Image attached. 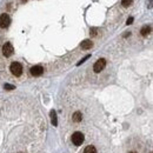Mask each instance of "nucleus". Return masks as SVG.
I'll return each instance as SVG.
<instances>
[{
  "label": "nucleus",
  "instance_id": "nucleus-1",
  "mask_svg": "<svg viewBox=\"0 0 153 153\" xmlns=\"http://www.w3.org/2000/svg\"><path fill=\"white\" fill-rule=\"evenodd\" d=\"M72 142L75 146H80L84 142V134L81 132H75L72 134Z\"/></svg>",
  "mask_w": 153,
  "mask_h": 153
},
{
  "label": "nucleus",
  "instance_id": "nucleus-2",
  "mask_svg": "<svg viewBox=\"0 0 153 153\" xmlns=\"http://www.w3.org/2000/svg\"><path fill=\"white\" fill-rule=\"evenodd\" d=\"M11 72H12L16 76L21 75V73H23V66H21V64H20V62H17V61L12 62V64H11Z\"/></svg>",
  "mask_w": 153,
  "mask_h": 153
},
{
  "label": "nucleus",
  "instance_id": "nucleus-3",
  "mask_svg": "<svg viewBox=\"0 0 153 153\" xmlns=\"http://www.w3.org/2000/svg\"><path fill=\"white\" fill-rule=\"evenodd\" d=\"M105 66H106V60H105V59H99V60L94 64L93 69H94L96 73H99V72H101V71L105 68Z\"/></svg>",
  "mask_w": 153,
  "mask_h": 153
},
{
  "label": "nucleus",
  "instance_id": "nucleus-4",
  "mask_svg": "<svg viewBox=\"0 0 153 153\" xmlns=\"http://www.w3.org/2000/svg\"><path fill=\"white\" fill-rule=\"evenodd\" d=\"M10 23H11V19L6 13L0 16V27L1 28H6L10 25Z\"/></svg>",
  "mask_w": 153,
  "mask_h": 153
},
{
  "label": "nucleus",
  "instance_id": "nucleus-5",
  "mask_svg": "<svg viewBox=\"0 0 153 153\" xmlns=\"http://www.w3.org/2000/svg\"><path fill=\"white\" fill-rule=\"evenodd\" d=\"M13 51H14V48H13L12 44H10V42H6L3 47V53L5 57H11L13 54Z\"/></svg>",
  "mask_w": 153,
  "mask_h": 153
},
{
  "label": "nucleus",
  "instance_id": "nucleus-6",
  "mask_svg": "<svg viewBox=\"0 0 153 153\" xmlns=\"http://www.w3.org/2000/svg\"><path fill=\"white\" fill-rule=\"evenodd\" d=\"M42 72H44V68H42L41 66H39V65L33 66V67L31 68V74L34 75V76H39V75H41Z\"/></svg>",
  "mask_w": 153,
  "mask_h": 153
},
{
  "label": "nucleus",
  "instance_id": "nucleus-7",
  "mask_svg": "<svg viewBox=\"0 0 153 153\" xmlns=\"http://www.w3.org/2000/svg\"><path fill=\"white\" fill-rule=\"evenodd\" d=\"M92 46H93V44H92L91 40H84V41L81 42V48H83V50H90Z\"/></svg>",
  "mask_w": 153,
  "mask_h": 153
},
{
  "label": "nucleus",
  "instance_id": "nucleus-8",
  "mask_svg": "<svg viewBox=\"0 0 153 153\" xmlns=\"http://www.w3.org/2000/svg\"><path fill=\"white\" fill-rule=\"evenodd\" d=\"M81 119H83V115H81V113H80V112H75V113L73 114V120H74L75 123H79V121H81Z\"/></svg>",
  "mask_w": 153,
  "mask_h": 153
},
{
  "label": "nucleus",
  "instance_id": "nucleus-9",
  "mask_svg": "<svg viewBox=\"0 0 153 153\" xmlns=\"http://www.w3.org/2000/svg\"><path fill=\"white\" fill-rule=\"evenodd\" d=\"M51 119H52V124L54 126H57L58 125V120H57V113H55V111L51 112Z\"/></svg>",
  "mask_w": 153,
  "mask_h": 153
},
{
  "label": "nucleus",
  "instance_id": "nucleus-10",
  "mask_svg": "<svg viewBox=\"0 0 153 153\" xmlns=\"http://www.w3.org/2000/svg\"><path fill=\"white\" fill-rule=\"evenodd\" d=\"M84 153H97V149H96V147H94V146L90 145V146H87V147L85 148Z\"/></svg>",
  "mask_w": 153,
  "mask_h": 153
},
{
  "label": "nucleus",
  "instance_id": "nucleus-11",
  "mask_svg": "<svg viewBox=\"0 0 153 153\" xmlns=\"http://www.w3.org/2000/svg\"><path fill=\"white\" fill-rule=\"evenodd\" d=\"M149 32H151V27H149V26H144V27L141 28V34H142L144 37L147 35Z\"/></svg>",
  "mask_w": 153,
  "mask_h": 153
},
{
  "label": "nucleus",
  "instance_id": "nucleus-12",
  "mask_svg": "<svg viewBox=\"0 0 153 153\" xmlns=\"http://www.w3.org/2000/svg\"><path fill=\"white\" fill-rule=\"evenodd\" d=\"M123 6H125V7H127V6H130L131 4H132V0H123Z\"/></svg>",
  "mask_w": 153,
  "mask_h": 153
},
{
  "label": "nucleus",
  "instance_id": "nucleus-13",
  "mask_svg": "<svg viewBox=\"0 0 153 153\" xmlns=\"http://www.w3.org/2000/svg\"><path fill=\"white\" fill-rule=\"evenodd\" d=\"M90 57H91V55H90V54H89V55H86V57H85V58H83V59H81V60H80V61H79V62H78V64H76V65H78V66H79V65H81V64H83V62H85V61H86V60H87V59H89V58H90Z\"/></svg>",
  "mask_w": 153,
  "mask_h": 153
},
{
  "label": "nucleus",
  "instance_id": "nucleus-14",
  "mask_svg": "<svg viewBox=\"0 0 153 153\" xmlns=\"http://www.w3.org/2000/svg\"><path fill=\"white\" fill-rule=\"evenodd\" d=\"M6 90H13V89H16L13 85H10V84H5V86H4Z\"/></svg>",
  "mask_w": 153,
  "mask_h": 153
},
{
  "label": "nucleus",
  "instance_id": "nucleus-15",
  "mask_svg": "<svg viewBox=\"0 0 153 153\" xmlns=\"http://www.w3.org/2000/svg\"><path fill=\"white\" fill-rule=\"evenodd\" d=\"M97 31H98L97 28H92V30H91V33H92V35H97Z\"/></svg>",
  "mask_w": 153,
  "mask_h": 153
},
{
  "label": "nucleus",
  "instance_id": "nucleus-16",
  "mask_svg": "<svg viewBox=\"0 0 153 153\" xmlns=\"http://www.w3.org/2000/svg\"><path fill=\"white\" fill-rule=\"evenodd\" d=\"M132 21H133V18H128V19H127V25H131Z\"/></svg>",
  "mask_w": 153,
  "mask_h": 153
}]
</instances>
